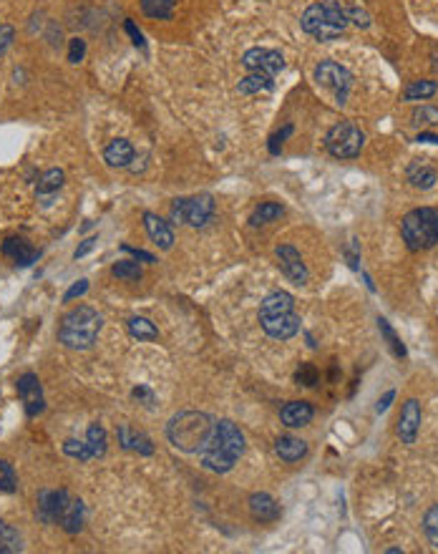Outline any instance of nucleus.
Masks as SVG:
<instances>
[{"label": "nucleus", "instance_id": "nucleus-29", "mask_svg": "<svg viewBox=\"0 0 438 554\" xmlns=\"http://www.w3.org/2000/svg\"><path fill=\"white\" fill-rule=\"evenodd\" d=\"M128 332H131L136 340H156L159 338V330L149 317H131L128 320Z\"/></svg>", "mask_w": 438, "mask_h": 554}, {"label": "nucleus", "instance_id": "nucleus-51", "mask_svg": "<svg viewBox=\"0 0 438 554\" xmlns=\"http://www.w3.org/2000/svg\"><path fill=\"white\" fill-rule=\"evenodd\" d=\"M416 141H423V144H438V136L436 134H418Z\"/></svg>", "mask_w": 438, "mask_h": 554}, {"label": "nucleus", "instance_id": "nucleus-20", "mask_svg": "<svg viewBox=\"0 0 438 554\" xmlns=\"http://www.w3.org/2000/svg\"><path fill=\"white\" fill-rule=\"evenodd\" d=\"M250 514L255 516L257 521H275L280 516V506L270 494L260 491V494H252L250 496Z\"/></svg>", "mask_w": 438, "mask_h": 554}, {"label": "nucleus", "instance_id": "nucleus-2", "mask_svg": "<svg viewBox=\"0 0 438 554\" xmlns=\"http://www.w3.org/2000/svg\"><path fill=\"white\" fill-rule=\"evenodd\" d=\"M212 431H214V421H212V416L202 413V411H182V413L172 416V421L167 423L169 443L174 449L187 451V454H199L204 443L209 441Z\"/></svg>", "mask_w": 438, "mask_h": 554}, {"label": "nucleus", "instance_id": "nucleus-1", "mask_svg": "<svg viewBox=\"0 0 438 554\" xmlns=\"http://www.w3.org/2000/svg\"><path fill=\"white\" fill-rule=\"evenodd\" d=\"M244 454V433L239 426L229 418L214 421V431H212L209 441L204 443V449L199 451V461L204 469L214 471V474H227L234 469Z\"/></svg>", "mask_w": 438, "mask_h": 554}, {"label": "nucleus", "instance_id": "nucleus-3", "mask_svg": "<svg viewBox=\"0 0 438 554\" xmlns=\"http://www.w3.org/2000/svg\"><path fill=\"white\" fill-rule=\"evenodd\" d=\"M300 23H302V31L307 36H312L320 43H327V40H335L345 33L348 13L338 0H317L302 13Z\"/></svg>", "mask_w": 438, "mask_h": 554}, {"label": "nucleus", "instance_id": "nucleus-17", "mask_svg": "<svg viewBox=\"0 0 438 554\" xmlns=\"http://www.w3.org/2000/svg\"><path fill=\"white\" fill-rule=\"evenodd\" d=\"M312 416H315V408H312L307 401H290L283 411H280V418H283L285 426L290 428H302L312 421Z\"/></svg>", "mask_w": 438, "mask_h": 554}, {"label": "nucleus", "instance_id": "nucleus-38", "mask_svg": "<svg viewBox=\"0 0 438 554\" xmlns=\"http://www.w3.org/2000/svg\"><path fill=\"white\" fill-rule=\"evenodd\" d=\"M295 381H297L300 386L312 388L317 381H320V373H317V368L312 366V363H302V366L297 368V373H295Z\"/></svg>", "mask_w": 438, "mask_h": 554}, {"label": "nucleus", "instance_id": "nucleus-36", "mask_svg": "<svg viewBox=\"0 0 438 554\" xmlns=\"http://www.w3.org/2000/svg\"><path fill=\"white\" fill-rule=\"evenodd\" d=\"M63 454L71 456V459H78V461L94 459V456H91L89 443H86V441H76V438H68V441L63 443Z\"/></svg>", "mask_w": 438, "mask_h": 554}, {"label": "nucleus", "instance_id": "nucleus-13", "mask_svg": "<svg viewBox=\"0 0 438 554\" xmlns=\"http://www.w3.org/2000/svg\"><path fill=\"white\" fill-rule=\"evenodd\" d=\"M262 330L275 340H290L300 332V317L295 313H283V315H260Z\"/></svg>", "mask_w": 438, "mask_h": 554}, {"label": "nucleus", "instance_id": "nucleus-44", "mask_svg": "<svg viewBox=\"0 0 438 554\" xmlns=\"http://www.w3.org/2000/svg\"><path fill=\"white\" fill-rule=\"evenodd\" d=\"M126 33L131 36V43L136 45V48H141V50L146 48L144 36H141V31H139V28H136V23H133V21H126Z\"/></svg>", "mask_w": 438, "mask_h": 554}, {"label": "nucleus", "instance_id": "nucleus-40", "mask_svg": "<svg viewBox=\"0 0 438 554\" xmlns=\"http://www.w3.org/2000/svg\"><path fill=\"white\" fill-rule=\"evenodd\" d=\"M84 55H86V40L71 38V43H68V61H71V63H81V61H84Z\"/></svg>", "mask_w": 438, "mask_h": 554}, {"label": "nucleus", "instance_id": "nucleus-18", "mask_svg": "<svg viewBox=\"0 0 438 554\" xmlns=\"http://www.w3.org/2000/svg\"><path fill=\"white\" fill-rule=\"evenodd\" d=\"M119 443H121L124 449H128V451H139L141 456H151V454H154V443H151V438L146 436V433H141V431H133V428L126 426V423H121V426H119Z\"/></svg>", "mask_w": 438, "mask_h": 554}, {"label": "nucleus", "instance_id": "nucleus-30", "mask_svg": "<svg viewBox=\"0 0 438 554\" xmlns=\"http://www.w3.org/2000/svg\"><path fill=\"white\" fill-rule=\"evenodd\" d=\"M86 443H89L94 459L104 456L106 454V428L101 426V423H91L89 431H86Z\"/></svg>", "mask_w": 438, "mask_h": 554}, {"label": "nucleus", "instance_id": "nucleus-47", "mask_svg": "<svg viewBox=\"0 0 438 554\" xmlns=\"http://www.w3.org/2000/svg\"><path fill=\"white\" fill-rule=\"evenodd\" d=\"M96 242H99V237H89V239H84V244H81V247H78L76 252H73V257H76V260H81V257H84V255H89L91 249L96 247Z\"/></svg>", "mask_w": 438, "mask_h": 554}, {"label": "nucleus", "instance_id": "nucleus-15", "mask_svg": "<svg viewBox=\"0 0 438 554\" xmlns=\"http://www.w3.org/2000/svg\"><path fill=\"white\" fill-rule=\"evenodd\" d=\"M3 255L8 260H13V265L18 267H28L38 260V249H33L23 237H8L3 242Z\"/></svg>", "mask_w": 438, "mask_h": 554}, {"label": "nucleus", "instance_id": "nucleus-46", "mask_svg": "<svg viewBox=\"0 0 438 554\" xmlns=\"http://www.w3.org/2000/svg\"><path fill=\"white\" fill-rule=\"evenodd\" d=\"M345 13H348V21H353L355 26H361V28H368V26H371L368 16H366L363 11H358V8H345Z\"/></svg>", "mask_w": 438, "mask_h": 554}, {"label": "nucleus", "instance_id": "nucleus-25", "mask_svg": "<svg viewBox=\"0 0 438 554\" xmlns=\"http://www.w3.org/2000/svg\"><path fill=\"white\" fill-rule=\"evenodd\" d=\"M63 172L61 169H48V172L40 177V182H38V187H35V192H38V197L40 200H45L43 205H50V197L58 192V189L63 187Z\"/></svg>", "mask_w": 438, "mask_h": 554}, {"label": "nucleus", "instance_id": "nucleus-49", "mask_svg": "<svg viewBox=\"0 0 438 554\" xmlns=\"http://www.w3.org/2000/svg\"><path fill=\"white\" fill-rule=\"evenodd\" d=\"M393 398H395V391H388V393L383 396V398L376 403V413H385V411H388V406L393 403Z\"/></svg>", "mask_w": 438, "mask_h": 554}, {"label": "nucleus", "instance_id": "nucleus-19", "mask_svg": "<svg viewBox=\"0 0 438 554\" xmlns=\"http://www.w3.org/2000/svg\"><path fill=\"white\" fill-rule=\"evenodd\" d=\"M275 454L285 461V464H297L300 459H305L307 454V443L302 438L295 436H280L275 441Z\"/></svg>", "mask_w": 438, "mask_h": 554}, {"label": "nucleus", "instance_id": "nucleus-5", "mask_svg": "<svg viewBox=\"0 0 438 554\" xmlns=\"http://www.w3.org/2000/svg\"><path fill=\"white\" fill-rule=\"evenodd\" d=\"M400 234L408 249L421 252V249H431L438 242V210L433 207H418L410 210L400 222Z\"/></svg>", "mask_w": 438, "mask_h": 554}, {"label": "nucleus", "instance_id": "nucleus-32", "mask_svg": "<svg viewBox=\"0 0 438 554\" xmlns=\"http://www.w3.org/2000/svg\"><path fill=\"white\" fill-rule=\"evenodd\" d=\"M174 3H177V0H141V11H144L149 18L164 21V18H172Z\"/></svg>", "mask_w": 438, "mask_h": 554}, {"label": "nucleus", "instance_id": "nucleus-27", "mask_svg": "<svg viewBox=\"0 0 438 554\" xmlns=\"http://www.w3.org/2000/svg\"><path fill=\"white\" fill-rule=\"evenodd\" d=\"M23 549V539L18 529H13L8 521H0V554H16Z\"/></svg>", "mask_w": 438, "mask_h": 554}, {"label": "nucleus", "instance_id": "nucleus-4", "mask_svg": "<svg viewBox=\"0 0 438 554\" xmlns=\"http://www.w3.org/2000/svg\"><path fill=\"white\" fill-rule=\"evenodd\" d=\"M101 330V315L91 308V305H78L73 310H68L61 317L58 325V340L66 348L73 350H89L96 343Z\"/></svg>", "mask_w": 438, "mask_h": 554}, {"label": "nucleus", "instance_id": "nucleus-10", "mask_svg": "<svg viewBox=\"0 0 438 554\" xmlns=\"http://www.w3.org/2000/svg\"><path fill=\"white\" fill-rule=\"evenodd\" d=\"M242 66L247 71H260V73H267V76H275V73H280L285 68V58L280 50L250 48L242 55Z\"/></svg>", "mask_w": 438, "mask_h": 554}, {"label": "nucleus", "instance_id": "nucleus-37", "mask_svg": "<svg viewBox=\"0 0 438 554\" xmlns=\"http://www.w3.org/2000/svg\"><path fill=\"white\" fill-rule=\"evenodd\" d=\"M18 489V479L13 466L6 459H0V491L3 494H13Z\"/></svg>", "mask_w": 438, "mask_h": 554}, {"label": "nucleus", "instance_id": "nucleus-11", "mask_svg": "<svg viewBox=\"0 0 438 554\" xmlns=\"http://www.w3.org/2000/svg\"><path fill=\"white\" fill-rule=\"evenodd\" d=\"M275 255H278L280 270L285 272V277H288L290 283H295V285L307 283L310 272H307L305 262H302V257H300V252L292 247V244H280V247L275 249Z\"/></svg>", "mask_w": 438, "mask_h": 554}, {"label": "nucleus", "instance_id": "nucleus-7", "mask_svg": "<svg viewBox=\"0 0 438 554\" xmlns=\"http://www.w3.org/2000/svg\"><path fill=\"white\" fill-rule=\"evenodd\" d=\"M214 217V200L212 194H197V197H179L172 202V222L189 224V227H204Z\"/></svg>", "mask_w": 438, "mask_h": 554}, {"label": "nucleus", "instance_id": "nucleus-24", "mask_svg": "<svg viewBox=\"0 0 438 554\" xmlns=\"http://www.w3.org/2000/svg\"><path fill=\"white\" fill-rule=\"evenodd\" d=\"M275 76H267V73H260V71H250V76H244L239 81V94L244 96H252V94H265V91H272L275 89Z\"/></svg>", "mask_w": 438, "mask_h": 554}, {"label": "nucleus", "instance_id": "nucleus-22", "mask_svg": "<svg viewBox=\"0 0 438 554\" xmlns=\"http://www.w3.org/2000/svg\"><path fill=\"white\" fill-rule=\"evenodd\" d=\"M104 159L109 166H128L133 161V146L131 141H126V138H114L111 144L104 149Z\"/></svg>", "mask_w": 438, "mask_h": 554}, {"label": "nucleus", "instance_id": "nucleus-42", "mask_svg": "<svg viewBox=\"0 0 438 554\" xmlns=\"http://www.w3.org/2000/svg\"><path fill=\"white\" fill-rule=\"evenodd\" d=\"M86 293H89V280H78L76 285H71V288L66 290L63 303H71V300H76V298H84Z\"/></svg>", "mask_w": 438, "mask_h": 554}, {"label": "nucleus", "instance_id": "nucleus-50", "mask_svg": "<svg viewBox=\"0 0 438 554\" xmlns=\"http://www.w3.org/2000/svg\"><path fill=\"white\" fill-rule=\"evenodd\" d=\"M124 252H131L136 260H144V262H156L154 255H149V252H144V249H136V247H128V244H124Z\"/></svg>", "mask_w": 438, "mask_h": 554}, {"label": "nucleus", "instance_id": "nucleus-28", "mask_svg": "<svg viewBox=\"0 0 438 554\" xmlns=\"http://www.w3.org/2000/svg\"><path fill=\"white\" fill-rule=\"evenodd\" d=\"M436 91H438L436 81H413L405 86L403 99L405 101H426V99H431Z\"/></svg>", "mask_w": 438, "mask_h": 554}, {"label": "nucleus", "instance_id": "nucleus-41", "mask_svg": "<svg viewBox=\"0 0 438 554\" xmlns=\"http://www.w3.org/2000/svg\"><path fill=\"white\" fill-rule=\"evenodd\" d=\"M290 134H292V126H285L283 131L272 134V136H270V144H267V149H270L272 156H278V154H280V149H283V141L290 136Z\"/></svg>", "mask_w": 438, "mask_h": 554}, {"label": "nucleus", "instance_id": "nucleus-35", "mask_svg": "<svg viewBox=\"0 0 438 554\" xmlns=\"http://www.w3.org/2000/svg\"><path fill=\"white\" fill-rule=\"evenodd\" d=\"M423 532H426L428 542L438 549V504H433L423 516Z\"/></svg>", "mask_w": 438, "mask_h": 554}, {"label": "nucleus", "instance_id": "nucleus-43", "mask_svg": "<svg viewBox=\"0 0 438 554\" xmlns=\"http://www.w3.org/2000/svg\"><path fill=\"white\" fill-rule=\"evenodd\" d=\"M13 36H16V31H13V26H8V23L0 21V55H3L8 48H11Z\"/></svg>", "mask_w": 438, "mask_h": 554}, {"label": "nucleus", "instance_id": "nucleus-14", "mask_svg": "<svg viewBox=\"0 0 438 554\" xmlns=\"http://www.w3.org/2000/svg\"><path fill=\"white\" fill-rule=\"evenodd\" d=\"M421 403L416 398H408L400 408V418H398V436L403 443H416V436H418V428H421Z\"/></svg>", "mask_w": 438, "mask_h": 554}, {"label": "nucleus", "instance_id": "nucleus-12", "mask_svg": "<svg viewBox=\"0 0 438 554\" xmlns=\"http://www.w3.org/2000/svg\"><path fill=\"white\" fill-rule=\"evenodd\" d=\"M18 396H21L28 416L43 413L45 401H43V391H40V381L35 373H23V376L18 378Z\"/></svg>", "mask_w": 438, "mask_h": 554}, {"label": "nucleus", "instance_id": "nucleus-21", "mask_svg": "<svg viewBox=\"0 0 438 554\" xmlns=\"http://www.w3.org/2000/svg\"><path fill=\"white\" fill-rule=\"evenodd\" d=\"M58 524L66 529L68 534H78L81 529H84V501L81 499H68V504L66 509L61 511V516H58Z\"/></svg>", "mask_w": 438, "mask_h": 554}, {"label": "nucleus", "instance_id": "nucleus-31", "mask_svg": "<svg viewBox=\"0 0 438 554\" xmlns=\"http://www.w3.org/2000/svg\"><path fill=\"white\" fill-rule=\"evenodd\" d=\"M283 207L278 205V202H262L260 207H257L255 212H252L250 222L252 224H267V222H275L283 217Z\"/></svg>", "mask_w": 438, "mask_h": 554}, {"label": "nucleus", "instance_id": "nucleus-33", "mask_svg": "<svg viewBox=\"0 0 438 554\" xmlns=\"http://www.w3.org/2000/svg\"><path fill=\"white\" fill-rule=\"evenodd\" d=\"M378 330L383 332V338L388 340V345H390V350H393V355L395 358H405L408 355V350H405V345L400 343V338L395 335V330L390 327V322L385 320V317H378Z\"/></svg>", "mask_w": 438, "mask_h": 554}, {"label": "nucleus", "instance_id": "nucleus-26", "mask_svg": "<svg viewBox=\"0 0 438 554\" xmlns=\"http://www.w3.org/2000/svg\"><path fill=\"white\" fill-rule=\"evenodd\" d=\"M438 174L436 169H431V166H423V164H413L408 169V182L410 187H416V189H431L433 184H436Z\"/></svg>", "mask_w": 438, "mask_h": 554}, {"label": "nucleus", "instance_id": "nucleus-48", "mask_svg": "<svg viewBox=\"0 0 438 554\" xmlns=\"http://www.w3.org/2000/svg\"><path fill=\"white\" fill-rule=\"evenodd\" d=\"M345 257H348V265L353 267V270H358V260H361V255H358V242H355V239H353V244L345 249Z\"/></svg>", "mask_w": 438, "mask_h": 554}, {"label": "nucleus", "instance_id": "nucleus-16", "mask_svg": "<svg viewBox=\"0 0 438 554\" xmlns=\"http://www.w3.org/2000/svg\"><path fill=\"white\" fill-rule=\"evenodd\" d=\"M144 227L149 239L156 244L159 249H172L174 244V232L169 227V222H164L161 217H156L154 212H146L144 214Z\"/></svg>", "mask_w": 438, "mask_h": 554}, {"label": "nucleus", "instance_id": "nucleus-6", "mask_svg": "<svg viewBox=\"0 0 438 554\" xmlns=\"http://www.w3.org/2000/svg\"><path fill=\"white\" fill-rule=\"evenodd\" d=\"M363 144H366V134L361 131V126H355L353 121L335 124L325 136L327 151L335 159H355V156L361 154Z\"/></svg>", "mask_w": 438, "mask_h": 554}, {"label": "nucleus", "instance_id": "nucleus-39", "mask_svg": "<svg viewBox=\"0 0 438 554\" xmlns=\"http://www.w3.org/2000/svg\"><path fill=\"white\" fill-rule=\"evenodd\" d=\"M413 124L416 126H436L438 124V109L436 106H421V109L413 111Z\"/></svg>", "mask_w": 438, "mask_h": 554}, {"label": "nucleus", "instance_id": "nucleus-34", "mask_svg": "<svg viewBox=\"0 0 438 554\" xmlns=\"http://www.w3.org/2000/svg\"><path fill=\"white\" fill-rule=\"evenodd\" d=\"M111 275L119 280H141V267L136 260H121L111 267Z\"/></svg>", "mask_w": 438, "mask_h": 554}, {"label": "nucleus", "instance_id": "nucleus-8", "mask_svg": "<svg viewBox=\"0 0 438 554\" xmlns=\"http://www.w3.org/2000/svg\"><path fill=\"white\" fill-rule=\"evenodd\" d=\"M315 81L320 83L322 89L333 91L335 94V101L338 104H345L348 99L350 89H353V76L345 66L335 61H320L315 66Z\"/></svg>", "mask_w": 438, "mask_h": 554}, {"label": "nucleus", "instance_id": "nucleus-9", "mask_svg": "<svg viewBox=\"0 0 438 554\" xmlns=\"http://www.w3.org/2000/svg\"><path fill=\"white\" fill-rule=\"evenodd\" d=\"M68 499H71V494L66 489H58V491L43 489V491H38V499H35V516L43 524H58V516L66 509Z\"/></svg>", "mask_w": 438, "mask_h": 554}, {"label": "nucleus", "instance_id": "nucleus-45", "mask_svg": "<svg viewBox=\"0 0 438 554\" xmlns=\"http://www.w3.org/2000/svg\"><path fill=\"white\" fill-rule=\"evenodd\" d=\"M131 396H133V398H136V401H141V403H144V406H154V393H151V391H149V388H146V386H139V388H133V391H131Z\"/></svg>", "mask_w": 438, "mask_h": 554}, {"label": "nucleus", "instance_id": "nucleus-23", "mask_svg": "<svg viewBox=\"0 0 438 554\" xmlns=\"http://www.w3.org/2000/svg\"><path fill=\"white\" fill-rule=\"evenodd\" d=\"M283 313H295V298L285 290L270 293L260 305V315H283Z\"/></svg>", "mask_w": 438, "mask_h": 554}]
</instances>
